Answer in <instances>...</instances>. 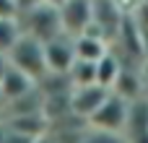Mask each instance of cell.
I'll use <instances>...</instances> for the list:
<instances>
[{
    "instance_id": "6da1fadb",
    "label": "cell",
    "mask_w": 148,
    "mask_h": 143,
    "mask_svg": "<svg viewBox=\"0 0 148 143\" xmlns=\"http://www.w3.org/2000/svg\"><path fill=\"white\" fill-rule=\"evenodd\" d=\"M8 63L13 68H18L21 73H26L34 83H39V78L47 76V63H44V44L29 34H21L18 42L13 44V50L8 52Z\"/></svg>"
},
{
    "instance_id": "7a4b0ae2",
    "label": "cell",
    "mask_w": 148,
    "mask_h": 143,
    "mask_svg": "<svg viewBox=\"0 0 148 143\" xmlns=\"http://www.w3.org/2000/svg\"><path fill=\"white\" fill-rule=\"evenodd\" d=\"M130 104L125 96L109 91V96L101 102V107L88 117V125L94 130H101V133H109V135H120L125 133L127 128V117H130Z\"/></svg>"
},
{
    "instance_id": "3957f363",
    "label": "cell",
    "mask_w": 148,
    "mask_h": 143,
    "mask_svg": "<svg viewBox=\"0 0 148 143\" xmlns=\"http://www.w3.org/2000/svg\"><path fill=\"white\" fill-rule=\"evenodd\" d=\"M60 26L68 36H81L94 23V0H65L60 8Z\"/></svg>"
},
{
    "instance_id": "277c9868",
    "label": "cell",
    "mask_w": 148,
    "mask_h": 143,
    "mask_svg": "<svg viewBox=\"0 0 148 143\" xmlns=\"http://www.w3.org/2000/svg\"><path fill=\"white\" fill-rule=\"evenodd\" d=\"M44 63H47V73L49 76H68L70 65L75 63L73 36L60 34V36L44 42Z\"/></svg>"
},
{
    "instance_id": "5b68a950",
    "label": "cell",
    "mask_w": 148,
    "mask_h": 143,
    "mask_svg": "<svg viewBox=\"0 0 148 143\" xmlns=\"http://www.w3.org/2000/svg\"><path fill=\"white\" fill-rule=\"evenodd\" d=\"M109 96V89L99 86V83H88V86H70V94H68V104H70V112L81 120H88L99 107L101 102Z\"/></svg>"
},
{
    "instance_id": "8992f818",
    "label": "cell",
    "mask_w": 148,
    "mask_h": 143,
    "mask_svg": "<svg viewBox=\"0 0 148 143\" xmlns=\"http://www.w3.org/2000/svg\"><path fill=\"white\" fill-rule=\"evenodd\" d=\"M29 16H31V23H29V36L39 39L42 44L62 34V26H60V13H57V8H52V5H44V3H36V5H31Z\"/></svg>"
},
{
    "instance_id": "52a82bcc",
    "label": "cell",
    "mask_w": 148,
    "mask_h": 143,
    "mask_svg": "<svg viewBox=\"0 0 148 143\" xmlns=\"http://www.w3.org/2000/svg\"><path fill=\"white\" fill-rule=\"evenodd\" d=\"M31 89H34V81H31L26 73H21L18 68H13V65L8 63L5 73L0 76V91H3V96H5V102H16V99H21L23 94H29Z\"/></svg>"
},
{
    "instance_id": "ba28073f",
    "label": "cell",
    "mask_w": 148,
    "mask_h": 143,
    "mask_svg": "<svg viewBox=\"0 0 148 143\" xmlns=\"http://www.w3.org/2000/svg\"><path fill=\"white\" fill-rule=\"evenodd\" d=\"M73 47H75V60H88V63H96L109 52L104 36L91 34V31H86L81 36H73Z\"/></svg>"
},
{
    "instance_id": "9c48e42d",
    "label": "cell",
    "mask_w": 148,
    "mask_h": 143,
    "mask_svg": "<svg viewBox=\"0 0 148 143\" xmlns=\"http://www.w3.org/2000/svg\"><path fill=\"white\" fill-rule=\"evenodd\" d=\"M120 73H122V65H120V60L112 55V52H107L101 60H96V83L99 86H104V89H114V83H117V78H120Z\"/></svg>"
},
{
    "instance_id": "30bf717a",
    "label": "cell",
    "mask_w": 148,
    "mask_h": 143,
    "mask_svg": "<svg viewBox=\"0 0 148 143\" xmlns=\"http://www.w3.org/2000/svg\"><path fill=\"white\" fill-rule=\"evenodd\" d=\"M21 36V29L13 18H0V55L8 57V52L13 50V44L18 42Z\"/></svg>"
},
{
    "instance_id": "8fae6325",
    "label": "cell",
    "mask_w": 148,
    "mask_h": 143,
    "mask_svg": "<svg viewBox=\"0 0 148 143\" xmlns=\"http://www.w3.org/2000/svg\"><path fill=\"white\" fill-rule=\"evenodd\" d=\"M16 13V0H0V18H13Z\"/></svg>"
},
{
    "instance_id": "7c38bea8",
    "label": "cell",
    "mask_w": 148,
    "mask_h": 143,
    "mask_svg": "<svg viewBox=\"0 0 148 143\" xmlns=\"http://www.w3.org/2000/svg\"><path fill=\"white\" fill-rule=\"evenodd\" d=\"M5 68H8V57H5V55H0V76L5 73Z\"/></svg>"
},
{
    "instance_id": "4fadbf2b",
    "label": "cell",
    "mask_w": 148,
    "mask_h": 143,
    "mask_svg": "<svg viewBox=\"0 0 148 143\" xmlns=\"http://www.w3.org/2000/svg\"><path fill=\"white\" fill-rule=\"evenodd\" d=\"M5 107H8V102H5V96H3V91H0V112H3Z\"/></svg>"
}]
</instances>
